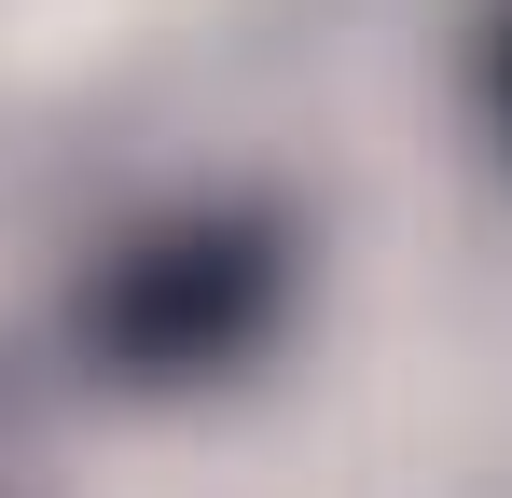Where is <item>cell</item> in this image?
<instances>
[{
    "mask_svg": "<svg viewBox=\"0 0 512 498\" xmlns=\"http://www.w3.org/2000/svg\"><path fill=\"white\" fill-rule=\"evenodd\" d=\"M291 222L277 208H236V194H180L153 222L84 263L70 291V346H84L97 388H222L236 360L277 346L291 319Z\"/></svg>",
    "mask_w": 512,
    "mask_h": 498,
    "instance_id": "6da1fadb",
    "label": "cell"
},
{
    "mask_svg": "<svg viewBox=\"0 0 512 498\" xmlns=\"http://www.w3.org/2000/svg\"><path fill=\"white\" fill-rule=\"evenodd\" d=\"M0 498H42V443H28V402L0 388Z\"/></svg>",
    "mask_w": 512,
    "mask_h": 498,
    "instance_id": "3957f363",
    "label": "cell"
},
{
    "mask_svg": "<svg viewBox=\"0 0 512 498\" xmlns=\"http://www.w3.org/2000/svg\"><path fill=\"white\" fill-rule=\"evenodd\" d=\"M471 97H485V125L512 153V0H485V28H471Z\"/></svg>",
    "mask_w": 512,
    "mask_h": 498,
    "instance_id": "7a4b0ae2",
    "label": "cell"
}]
</instances>
